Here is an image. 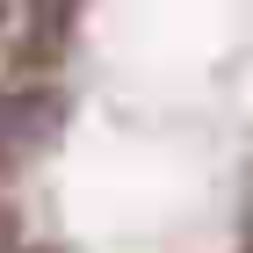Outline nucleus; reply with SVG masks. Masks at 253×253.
I'll list each match as a JSON object with an SVG mask.
<instances>
[]
</instances>
